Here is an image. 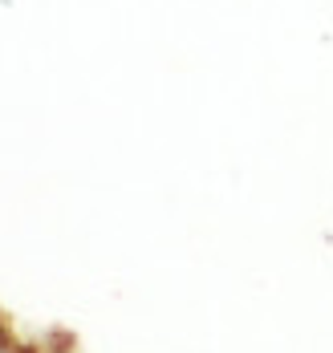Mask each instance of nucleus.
I'll use <instances>...</instances> for the list:
<instances>
[{
	"instance_id": "obj_1",
	"label": "nucleus",
	"mask_w": 333,
	"mask_h": 353,
	"mask_svg": "<svg viewBox=\"0 0 333 353\" xmlns=\"http://www.w3.org/2000/svg\"><path fill=\"white\" fill-rule=\"evenodd\" d=\"M0 345H4V329H0Z\"/></svg>"
}]
</instances>
